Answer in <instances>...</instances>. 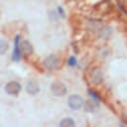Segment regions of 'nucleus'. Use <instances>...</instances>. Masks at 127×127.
<instances>
[{
    "instance_id": "f257e3e1",
    "label": "nucleus",
    "mask_w": 127,
    "mask_h": 127,
    "mask_svg": "<svg viewBox=\"0 0 127 127\" xmlns=\"http://www.w3.org/2000/svg\"><path fill=\"white\" fill-rule=\"evenodd\" d=\"M51 90L54 95L56 96H63L66 93V86L64 82L56 80L51 85Z\"/></svg>"
},
{
    "instance_id": "f03ea898",
    "label": "nucleus",
    "mask_w": 127,
    "mask_h": 127,
    "mask_svg": "<svg viewBox=\"0 0 127 127\" xmlns=\"http://www.w3.org/2000/svg\"><path fill=\"white\" fill-rule=\"evenodd\" d=\"M67 104H68V106L71 109L77 110V109H79V108L82 107V105H83V99H82V97H80L77 94H72V95H70L68 97Z\"/></svg>"
},
{
    "instance_id": "7ed1b4c3",
    "label": "nucleus",
    "mask_w": 127,
    "mask_h": 127,
    "mask_svg": "<svg viewBox=\"0 0 127 127\" xmlns=\"http://www.w3.org/2000/svg\"><path fill=\"white\" fill-rule=\"evenodd\" d=\"M5 91L11 95H17L21 91V84L18 81H10L6 83Z\"/></svg>"
},
{
    "instance_id": "20e7f679",
    "label": "nucleus",
    "mask_w": 127,
    "mask_h": 127,
    "mask_svg": "<svg viewBox=\"0 0 127 127\" xmlns=\"http://www.w3.org/2000/svg\"><path fill=\"white\" fill-rule=\"evenodd\" d=\"M44 64H45L46 67H48L49 69H56L60 65V60L56 55H51L50 57H48L45 60Z\"/></svg>"
},
{
    "instance_id": "39448f33",
    "label": "nucleus",
    "mask_w": 127,
    "mask_h": 127,
    "mask_svg": "<svg viewBox=\"0 0 127 127\" xmlns=\"http://www.w3.org/2000/svg\"><path fill=\"white\" fill-rule=\"evenodd\" d=\"M19 50H20V53L25 57H29L33 54V46L27 40H24L23 42H21Z\"/></svg>"
},
{
    "instance_id": "423d86ee",
    "label": "nucleus",
    "mask_w": 127,
    "mask_h": 127,
    "mask_svg": "<svg viewBox=\"0 0 127 127\" xmlns=\"http://www.w3.org/2000/svg\"><path fill=\"white\" fill-rule=\"evenodd\" d=\"M89 77H90V80H91L93 83H95V84L101 82V81H102V78H103V72H102L101 68H99V67L93 68V69L90 71Z\"/></svg>"
},
{
    "instance_id": "0eeeda50",
    "label": "nucleus",
    "mask_w": 127,
    "mask_h": 127,
    "mask_svg": "<svg viewBox=\"0 0 127 127\" xmlns=\"http://www.w3.org/2000/svg\"><path fill=\"white\" fill-rule=\"evenodd\" d=\"M26 90H27V92H28L29 94L35 95V94H37V93L40 91V86H39V84H38L37 81H35V80H30V81L27 83V85H26Z\"/></svg>"
},
{
    "instance_id": "6e6552de",
    "label": "nucleus",
    "mask_w": 127,
    "mask_h": 127,
    "mask_svg": "<svg viewBox=\"0 0 127 127\" xmlns=\"http://www.w3.org/2000/svg\"><path fill=\"white\" fill-rule=\"evenodd\" d=\"M83 104H85V110H87L89 112H93L97 108V103L93 100H87Z\"/></svg>"
},
{
    "instance_id": "1a4fd4ad",
    "label": "nucleus",
    "mask_w": 127,
    "mask_h": 127,
    "mask_svg": "<svg viewBox=\"0 0 127 127\" xmlns=\"http://www.w3.org/2000/svg\"><path fill=\"white\" fill-rule=\"evenodd\" d=\"M74 125H75V123L71 118H64L60 122L61 127H73Z\"/></svg>"
},
{
    "instance_id": "9d476101",
    "label": "nucleus",
    "mask_w": 127,
    "mask_h": 127,
    "mask_svg": "<svg viewBox=\"0 0 127 127\" xmlns=\"http://www.w3.org/2000/svg\"><path fill=\"white\" fill-rule=\"evenodd\" d=\"M8 48H9L8 43L5 42V41L0 40V55L5 54V53L7 52V50H8Z\"/></svg>"
}]
</instances>
